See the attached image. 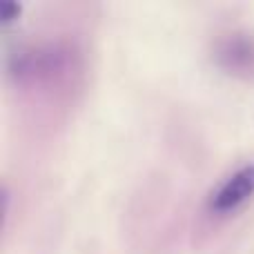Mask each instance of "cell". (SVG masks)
<instances>
[{
  "mask_svg": "<svg viewBox=\"0 0 254 254\" xmlns=\"http://www.w3.org/2000/svg\"><path fill=\"white\" fill-rule=\"evenodd\" d=\"M216 58L232 74H250L254 71V38L234 34L221 40Z\"/></svg>",
  "mask_w": 254,
  "mask_h": 254,
  "instance_id": "2",
  "label": "cell"
},
{
  "mask_svg": "<svg viewBox=\"0 0 254 254\" xmlns=\"http://www.w3.org/2000/svg\"><path fill=\"white\" fill-rule=\"evenodd\" d=\"M254 196V165H243L223 181L207 198V210L216 216H230Z\"/></svg>",
  "mask_w": 254,
  "mask_h": 254,
  "instance_id": "1",
  "label": "cell"
},
{
  "mask_svg": "<svg viewBox=\"0 0 254 254\" xmlns=\"http://www.w3.org/2000/svg\"><path fill=\"white\" fill-rule=\"evenodd\" d=\"M20 11H22V7L18 2H4L2 4V25L9 27L13 20H18Z\"/></svg>",
  "mask_w": 254,
  "mask_h": 254,
  "instance_id": "3",
  "label": "cell"
}]
</instances>
